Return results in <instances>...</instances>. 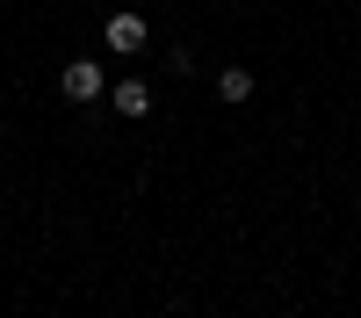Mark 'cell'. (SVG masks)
<instances>
[{"label":"cell","instance_id":"obj_2","mask_svg":"<svg viewBox=\"0 0 361 318\" xmlns=\"http://www.w3.org/2000/svg\"><path fill=\"white\" fill-rule=\"evenodd\" d=\"M102 44H109L116 58H137L145 44H152V22H145V15H109V22H102Z\"/></svg>","mask_w":361,"mask_h":318},{"label":"cell","instance_id":"obj_4","mask_svg":"<svg viewBox=\"0 0 361 318\" xmlns=\"http://www.w3.org/2000/svg\"><path fill=\"white\" fill-rule=\"evenodd\" d=\"M217 102H231V109L253 102V73H246V66H224V73H217Z\"/></svg>","mask_w":361,"mask_h":318},{"label":"cell","instance_id":"obj_3","mask_svg":"<svg viewBox=\"0 0 361 318\" xmlns=\"http://www.w3.org/2000/svg\"><path fill=\"white\" fill-rule=\"evenodd\" d=\"M109 109L123 116V123H145V116H152V80H137V73L116 80V87H109Z\"/></svg>","mask_w":361,"mask_h":318},{"label":"cell","instance_id":"obj_1","mask_svg":"<svg viewBox=\"0 0 361 318\" xmlns=\"http://www.w3.org/2000/svg\"><path fill=\"white\" fill-rule=\"evenodd\" d=\"M58 94H66V102H102L109 94V73H102V58H73V66L66 73H58Z\"/></svg>","mask_w":361,"mask_h":318}]
</instances>
